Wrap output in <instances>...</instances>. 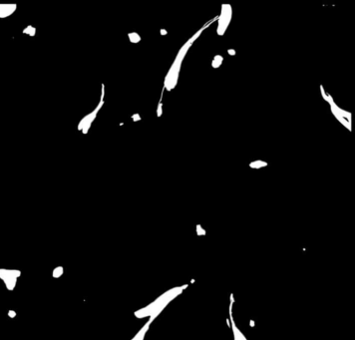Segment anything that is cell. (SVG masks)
Instances as JSON below:
<instances>
[{
	"label": "cell",
	"instance_id": "obj_1",
	"mask_svg": "<svg viewBox=\"0 0 355 340\" xmlns=\"http://www.w3.org/2000/svg\"><path fill=\"white\" fill-rule=\"evenodd\" d=\"M187 287H188V284H185L183 286H178V287L169 289L168 291L163 293L161 296L157 298L155 301L150 303L149 305H147L146 307H144L142 309L135 312V316L138 317V318H144V317L149 316L150 317L149 322L152 323V322L155 320L156 317L165 309V307L167 306L171 301L174 300V298H176L178 295L181 294Z\"/></svg>",
	"mask_w": 355,
	"mask_h": 340
},
{
	"label": "cell",
	"instance_id": "obj_2",
	"mask_svg": "<svg viewBox=\"0 0 355 340\" xmlns=\"http://www.w3.org/2000/svg\"><path fill=\"white\" fill-rule=\"evenodd\" d=\"M206 26H209V24H206L205 27L200 29L194 35V36L188 39V41L182 46V48L180 49V51L178 52V54L176 56V59L174 60V62H173L172 66H171L170 70L168 71V74L166 75V77H165L164 89H166V90H168L170 92V91H172L173 89L177 86L178 80H179V75H180V71H181V67H182V62H183L184 59H185L186 54H187V52L188 51V49H190V47L193 45V43H194L196 40L197 39V37H199L200 35L203 33L204 29L206 27Z\"/></svg>",
	"mask_w": 355,
	"mask_h": 340
},
{
	"label": "cell",
	"instance_id": "obj_3",
	"mask_svg": "<svg viewBox=\"0 0 355 340\" xmlns=\"http://www.w3.org/2000/svg\"><path fill=\"white\" fill-rule=\"evenodd\" d=\"M104 97H105V86H104V84H102L101 99H100V102H99V104L97 105L96 108L91 112V113H89L88 115L85 116L84 118H82V120H81L78 124V131L82 132L83 135H86V134L89 132L92 124L94 123V121L96 120L99 111L102 109L103 105H104Z\"/></svg>",
	"mask_w": 355,
	"mask_h": 340
},
{
	"label": "cell",
	"instance_id": "obj_4",
	"mask_svg": "<svg viewBox=\"0 0 355 340\" xmlns=\"http://www.w3.org/2000/svg\"><path fill=\"white\" fill-rule=\"evenodd\" d=\"M232 16V8L230 4H223L222 5V13L219 17V26H218V35L222 36L224 34L227 28L230 25Z\"/></svg>",
	"mask_w": 355,
	"mask_h": 340
},
{
	"label": "cell",
	"instance_id": "obj_5",
	"mask_svg": "<svg viewBox=\"0 0 355 340\" xmlns=\"http://www.w3.org/2000/svg\"><path fill=\"white\" fill-rule=\"evenodd\" d=\"M20 275V271L18 270H7V269H0V278L4 280L6 284V287L9 290H12L16 284L18 276Z\"/></svg>",
	"mask_w": 355,
	"mask_h": 340
},
{
	"label": "cell",
	"instance_id": "obj_6",
	"mask_svg": "<svg viewBox=\"0 0 355 340\" xmlns=\"http://www.w3.org/2000/svg\"><path fill=\"white\" fill-rule=\"evenodd\" d=\"M235 302V299H233V294H231V304H230V320L232 323V333H233V338L235 340H248L245 338V336L242 334L241 331L236 327L235 319H233L232 316V304Z\"/></svg>",
	"mask_w": 355,
	"mask_h": 340
},
{
	"label": "cell",
	"instance_id": "obj_7",
	"mask_svg": "<svg viewBox=\"0 0 355 340\" xmlns=\"http://www.w3.org/2000/svg\"><path fill=\"white\" fill-rule=\"evenodd\" d=\"M17 9L16 4H0V18H7Z\"/></svg>",
	"mask_w": 355,
	"mask_h": 340
},
{
	"label": "cell",
	"instance_id": "obj_8",
	"mask_svg": "<svg viewBox=\"0 0 355 340\" xmlns=\"http://www.w3.org/2000/svg\"><path fill=\"white\" fill-rule=\"evenodd\" d=\"M150 325H151V323H150L149 321L146 322V324L144 325L140 330H139V332L132 338V340H144L146 333L148 332V330H149Z\"/></svg>",
	"mask_w": 355,
	"mask_h": 340
},
{
	"label": "cell",
	"instance_id": "obj_9",
	"mask_svg": "<svg viewBox=\"0 0 355 340\" xmlns=\"http://www.w3.org/2000/svg\"><path fill=\"white\" fill-rule=\"evenodd\" d=\"M331 112H332V114H333V115L335 116V118L337 119V120L339 121V122H340L341 124H342L345 128H347V129L349 130V131H352V124L348 123L346 120H345L343 117H341V116L337 113V112H336L335 110H333L332 108H331Z\"/></svg>",
	"mask_w": 355,
	"mask_h": 340
},
{
	"label": "cell",
	"instance_id": "obj_10",
	"mask_svg": "<svg viewBox=\"0 0 355 340\" xmlns=\"http://www.w3.org/2000/svg\"><path fill=\"white\" fill-rule=\"evenodd\" d=\"M266 166H267L266 162H263V161H260V160H257L249 164V167L251 169H262L263 167H266Z\"/></svg>",
	"mask_w": 355,
	"mask_h": 340
},
{
	"label": "cell",
	"instance_id": "obj_11",
	"mask_svg": "<svg viewBox=\"0 0 355 340\" xmlns=\"http://www.w3.org/2000/svg\"><path fill=\"white\" fill-rule=\"evenodd\" d=\"M223 61V57L221 56V55H215L214 60L212 62V67L213 68H219V67H221L222 63Z\"/></svg>",
	"mask_w": 355,
	"mask_h": 340
},
{
	"label": "cell",
	"instance_id": "obj_12",
	"mask_svg": "<svg viewBox=\"0 0 355 340\" xmlns=\"http://www.w3.org/2000/svg\"><path fill=\"white\" fill-rule=\"evenodd\" d=\"M128 38L131 43H139L141 41V36L137 32H131L128 34Z\"/></svg>",
	"mask_w": 355,
	"mask_h": 340
},
{
	"label": "cell",
	"instance_id": "obj_13",
	"mask_svg": "<svg viewBox=\"0 0 355 340\" xmlns=\"http://www.w3.org/2000/svg\"><path fill=\"white\" fill-rule=\"evenodd\" d=\"M23 33L24 34H28L29 36H35L36 29H35V27H32L31 25H29V26H27V27L23 30Z\"/></svg>",
	"mask_w": 355,
	"mask_h": 340
},
{
	"label": "cell",
	"instance_id": "obj_14",
	"mask_svg": "<svg viewBox=\"0 0 355 340\" xmlns=\"http://www.w3.org/2000/svg\"><path fill=\"white\" fill-rule=\"evenodd\" d=\"M63 272H64V269H63L62 266H58L56 267L55 269L53 270V277H55V278H58V277H60Z\"/></svg>",
	"mask_w": 355,
	"mask_h": 340
},
{
	"label": "cell",
	"instance_id": "obj_15",
	"mask_svg": "<svg viewBox=\"0 0 355 340\" xmlns=\"http://www.w3.org/2000/svg\"><path fill=\"white\" fill-rule=\"evenodd\" d=\"M197 235H206V230L201 227V225L197 226Z\"/></svg>",
	"mask_w": 355,
	"mask_h": 340
},
{
	"label": "cell",
	"instance_id": "obj_16",
	"mask_svg": "<svg viewBox=\"0 0 355 340\" xmlns=\"http://www.w3.org/2000/svg\"><path fill=\"white\" fill-rule=\"evenodd\" d=\"M162 114H163V104H162L161 102H159L158 109H157V116H158V117H161Z\"/></svg>",
	"mask_w": 355,
	"mask_h": 340
},
{
	"label": "cell",
	"instance_id": "obj_17",
	"mask_svg": "<svg viewBox=\"0 0 355 340\" xmlns=\"http://www.w3.org/2000/svg\"><path fill=\"white\" fill-rule=\"evenodd\" d=\"M319 88H320V92H321V95H322V98L323 99H324L326 102H327V94L325 93V91H324V88H323V86L322 85H320L319 86Z\"/></svg>",
	"mask_w": 355,
	"mask_h": 340
},
{
	"label": "cell",
	"instance_id": "obj_18",
	"mask_svg": "<svg viewBox=\"0 0 355 340\" xmlns=\"http://www.w3.org/2000/svg\"><path fill=\"white\" fill-rule=\"evenodd\" d=\"M132 119H133L134 122H139V121H141V116L139 115L138 113L137 114H134L132 116Z\"/></svg>",
	"mask_w": 355,
	"mask_h": 340
},
{
	"label": "cell",
	"instance_id": "obj_19",
	"mask_svg": "<svg viewBox=\"0 0 355 340\" xmlns=\"http://www.w3.org/2000/svg\"><path fill=\"white\" fill-rule=\"evenodd\" d=\"M227 53L230 54L231 56H235L236 55V50L235 49H228L227 50Z\"/></svg>",
	"mask_w": 355,
	"mask_h": 340
},
{
	"label": "cell",
	"instance_id": "obj_20",
	"mask_svg": "<svg viewBox=\"0 0 355 340\" xmlns=\"http://www.w3.org/2000/svg\"><path fill=\"white\" fill-rule=\"evenodd\" d=\"M8 314H9V316H10V317H14L16 315V313L14 311H9Z\"/></svg>",
	"mask_w": 355,
	"mask_h": 340
},
{
	"label": "cell",
	"instance_id": "obj_21",
	"mask_svg": "<svg viewBox=\"0 0 355 340\" xmlns=\"http://www.w3.org/2000/svg\"><path fill=\"white\" fill-rule=\"evenodd\" d=\"M167 33H168V32H167V31H166L165 29H161V34H162V35H166Z\"/></svg>",
	"mask_w": 355,
	"mask_h": 340
}]
</instances>
